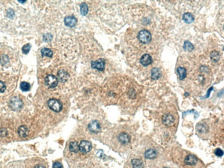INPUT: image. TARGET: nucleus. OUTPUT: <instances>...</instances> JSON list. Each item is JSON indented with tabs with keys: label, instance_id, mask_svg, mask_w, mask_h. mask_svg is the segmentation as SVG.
I'll list each match as a JSON object with an SVG mask.
<instances>
[{
	"label": "nucleus",
	"instance_id": "f257e3e1",
	"mask_svg": "<svg viewBox=\"0 0 224 168\" xmlns=\"http://www.w3.org/2000/svg\"><path fill=\"white\" fill-rule=\"evenodd\" d=\"M138 39L139 41L142 44H148L152 39L151 34L147 30H142V31H139L138 34Z\"/></svg>",
	"mask_w": 224,
	"mask_h": 168
},
{
	"label": "nucleus",
	"instance_id": "f03ea898",
	"mask_svg": "<svg viewBox=\"0 0 224 168\" xmlns=\"http://www.w3.org/2000/svg\"><path fill=\"white\" fill-rule=\"evenodd\" d=\"M48 105L50 108V109L53 110L54 112H59L62 110V104L57 99H51L48 101Z\"/></svg>",
	"mask_w": 224,
	"mask_h": 168
},
{
	"label": "nucleus",
	"instance_id": "7ed1b4c3",
	"mask_svg": "<svg viewBox=\"0 0 224 168\" xmlns=\"http://www.w3.org/2000/svg\"><path fill=\"white\" fill-rule=\"evenodd\" d=\"M162 122L165 125L168 127H170L175 124V116L172 114L166 113L164 114L162 117Z\"/></svg>",
	"mask_w": 224,
	"mask_h": 168
},
{
	"label": "nucleus",
	"instance_id": "20e7f679",
	"mask_svg": "<svg viewBox=\"0 0 224 168\" xmlns=\"http://www.w3.org/2000/svg\"><path fill=\"white\" fill-rule=\"evenodd\" d=\"M45 84L49 88H53L57 86L58 80L55 76L52 75V74H49L45 78Z\"/></svg>",
	"mask_w": 224,
	"mask_h": 168
},
{
	"label": "nucleus",
	"instance_id": "39448f33",
	"mask_svg": "<svg viewBox=\"0 0 224 168\" xmlns=\"http://www.w3.org/2000/svg\"><path fill=\"white\" fill-rule=\"evenodd\" d=\"M79 151L83 154L89 152L92 149V143L88 141H82L79 145Z\"/></svg>",
	"mask_w": 224,
	"mask_h": 168
},
{
	"label": "nucleus",
	"instance_id": "423d86ee",
	"mask_svg": "<svg viewBox=\"0 0 224 168\" xmlns=\"http://www.w3.org/2000/svg\"><path fill=\"white\" fill-rule=\"evenodd\" d=\"M10 107L14 110H20L21 108L22 107L23 103L21 100L17 97H13L12 99L10 101L9 103Z\"/></svg>",
	"mask_w": 224,
	"mask_h": 168
},
{
	"label": "nucleus",
	"instance_id": "0eeeda50",
	"mask_svg": "<svg viewBox=\"0 0 224 168\" xmlns=\"http://www.w3.org/2000/svg\"><path fill=\"white\" fill-rule=\"evenodd\" d=\"M91 67L98 71H103L105 68V61L103 59H99L97 61H94L91 63Z\"/></svg>",
	"mask_w": 224,
	"mask_h": 168
},
{
	"label": "nucleus",
	"instance_id": "6e6552de",
	"mask_svg": "<svg viewBox=\"0 0 224 168\" xmlns=\"http://www.w3.org/2000/svg\"><path fill=\"white\" fill-rule=\"evenodd\" d=\"M88 129L92 133L97 134L101 130V125L97 121H92L88 125Z\"/></svg>",
	"mask_w": 224,
	"mask_h": 168
},
{
	"label": "nucleus",
	"instance_id": "1a4fd4ad",
	"mask_svg": "<svg viewBox=\"0 0 224 168\" xmlns=\"http://www.w3.org/2000/svg\"><path fill=\"white\" fill-rule=\"evenodd\" d=\"M130 136L126 132L120 133L118 136V140L124 145H127L130 142Z\"/></svg>",
	"mask_w": 224,
	"mask_h": 168
},
{
	"label": "nucleus",
	"instance_id": "9d476101",
	"mask_svg": "<svg viewBox=\"0 0 224 168\" xmlns=\"http://www.w3.org/2000/svg\"><path fill=\"white\" fill-rule=\"evenodd\" d=\"M153 62V59L148 54H144L140 59V63L143 66H148Z\"/></svg>",
	"mask_w": 224,
	"mask_h": 168
},
{
	"label": "nucleus",
	"instance_id": "9b49d317",
	"mask_svg": "<svg viewBox=\"0 0 224 168\" xmlns=\"http://www.w3.org/2000/svg\"><path fill=\"white\" fill-rule=\"evenodd\" d=\"M197 162V158L192 154H188L184 159V163L188 165H194Z\"/></svg>",
	"mask_w": 224,
	"mask_h": 168
},
{
	"label": "nucleus",
	"instance_id": "f8f14e48",
	"mask_svg": "<svg viewBox=\"0 0 224 168\" xmlns=\"http://www.w3.org/2000/svg\"><path fill=\"white\" fill-rule=\"evenodd\" d=\"M77 20L74 16H68L65 18L64 23L67 26L69 27H74L77 24Z\"/></svg>",
	"mask_w": 224,
	"mask_h": 168
},
{
	"label": "nucleus",
	"instance_id": "ddd939ff",
	"mask_svg": "<svg viewBox=\"0 0 224 168\" xmlns=\"http://www.w3.org/2000/svg\"><path fill=\"white\" fill-rule=\"evenodd\" d=\"M18 133L20 137H26L28 136V129L26 125H22L19 127L18 129Z\"/></svg>",
	"mask_w": 224,
	"mask_h": 168
},
{
	"label": "nucleus",
	"instance_id": "4468645a",
	"mask_svg": "<svg viewBox=\"0 0 224 168\" xmlns=\"http://www.w3.org/2000/svg\"><path fill=\"white\" fill-rule=\"evenodd\" d=\"M144 156L146 159H155L156 156H157V152L155 150H153V149H149L146 152H145Z\"/></svg>",
	"mask_w": 224,
	"mask_h": 168
},
{
	"label": "nucleus",
	"instance_id": "2eb2a0df",
	"mask_svg": "<svg viewBox=\"0 0 224 168\" xmlns=\"http://www.w3.org/2000/svg\"><path fill=\"white\" fill-rule=\"evenodd\" d=\"M58 76L61 81L64 82L68 79L69 75L66 71H64V70H62V71H60L58 72Z\"/></svg>",
	"mask_w": 224,
	"mask_h": 168
},
{
	"label": "nucleus",
	"instance_id": "dca6fc26",
	"mask_svg": "<svg viewBox=\"0 0 224 168\" xmlns=\"http://www.w3.org/2000/svg\"><path fill=\"white\" fill-rule=\"evenodd\" d=\"M69 150L71 152H74V153H77V152H79V145H78L77 143V142H76V141L71 142L69 145Z\"/></svg>",
	"mask_w": 224,
	"mask_h": 168
},
{
	"label": "nucleus",
	"instance_id": "f3484780",
	"mask_svg": "<svg viewBox=\"0 0 224 168\" xmlns=\"http://www.w3.org/2000/svg\"><path fill=\"white\" fill-rule=\"evenodd\" d=\"M177 73L179 74L180 80H183L185 77H186V74H187L186 70H185V68H181V67L178 68H177Z\"/></svg>",
	"mask_w": 224,
	"mask_h": 168
},
{
	"label": "nucleus",
	"instance_id": "a211bd4d",
	"mask_svg": "<svg viewBox=\"0 0 224 168\" xmlns=\"http://www.w3.org/2000/svg\"><path fill=\"white\" fill-rule=\"evenodd\" d=\"M132 165L133 168H143V164L142 161L140 159H133L132 161Z\"/></svg>",
	"mask_w": 224,
	"mask_h": 168
},
{
	"label": "nucleus",
	"instance_id": "6ab92c4d",
	"mask_svg": "<svg viewBox=\"0 0 224 168\" xmlns=\"http://www.w3.org/2000/svg\"><path fill=\"white\" fill-rule=\"evenodd\" d=\"M41 56L42 57H52L53 55V52L49 48H44L41 50Z\"/></svg>",
	"mask_w": 224,
	"mask_h": 168
},
{
	"label": "nucleus",
	"instance_id": "aec40b11",
	"mask_svg": "<svg viewBox=\"0 0 224 168\" xmlns=\"http://www.w3.org/2000/svg\"><path fill=\"white\" fill-rule=\"evenodd\" d=\"M161 74H160V72L159 71V69L157 68H153L151 72V78L153 79V80H157L159 79L160 77Z\"/></svg>",
	"mask_w": 224,
	"mask_h": 168
},
{
	"label": "nucleus",
	"instance_id": "412c9836",
	"mask_svg": "<svg viewBox=\"0 0 224 168\" xmlns=\"http://www.w3.org/2000/svg\"><path fill=\"white\" fill-rule=\"evenodd\" d=\"M183 20L188 24H191L194 21V17L191 13H185L183 15Z\"/></svg>",
	"mask_w": 224,
	"mask_h": 168
},
{
	"label": "nucleus",
	"instance_id": "4be33fe9",
	"mask_svg": "<svg viewBox=\"0 0 224 168\" xmlns=\"http://www.w3.org/2000/svg\"><path fill=\"white\" fill-rule=\"evenodd\" d=\"M80 11H81V13L83 15H86L88 12V7L87 4L86 3H82L81 4V6H80Z\"/></svg>",
	"mask_w": 224,
	"mask_h": 168
},
{
	"label": "nucleus",
	"instance_id": "5701e85b",
	"mask_svg": "<svg viewBox=\"0 0 224 168\" xmlns=\"http://www.w3.org/2000/svg\"><path fill=\"white\" fill-rule=\"evenodd\" d=\"M20 88L22 89V91H24V92H26V91H28L31 89V86L27 82H22L20 84Z\"/></svg>",
	"mask_w": 224,
	"mask_h": 168
},
{
	"label": "nucleus",
	"instance_id": "b1692460",
	"mask_svg": "<svg viewBox=\"0 0 224 168\" xmlns=\"http://www.w3.org/2000/svg\"><path fill=\"white\" fill-rule=\"evenodd\" d=\"M184 49L185 50L191 51L193 49V46L191 43H190L189 41H185L184 44Z\"/></svg>",
	"mask_w": 224,
	"mask_h": 168
},
{
	"label": "nucleus",
	"instance_id": "393cba45",
	"mask_svg": "<svg viewBox=\"0 0 224 168\" xmlns=\"http://www.w3.org/2000/svg\"><path fill=\"white\" fill-rule=\"evenodd\" d=\"M31 44H26V45H24V47L22 48L23 52H24V54H28V53L29 52V51H30V50H31Z\"/></svg>",
	"mask_w": 224,
	"mask_h": 168
},
{
	"label": "nucleus",
	"instance_id": "a878e982",
	"mask_svg": "<svg viewBox=\"0 0 224 168\" xmlns=\"http://www.w3.org/2000/svg\"><path fill=\"white\" fill-rule=\"evenodd\" d=\"M6 89V86L5 83L2 81H0V93H3Z\"/></svg>",
	"mask_w": 224,
	"mask_h": 168
},
{
	"label": "nucleus",
	"instance_id": "bb28decb",
	"mask_svg": "<svg viewBox=\"0 0 224 168\" xmlns=\"http://www.w3.org/2000/svg\"><path fill=\"white\" fill-rule=\"evenodd\" d=\"M215 154H216L217 156H219V157L222 156H223V150H221V149H219V148H217V150H215Z\"/></svg>",
	"mask_w": 224,
	"mask_h": 168
},
{
	"label": "nucleus",
	"instance_id": "cd10ccee",
	"mask_svg": "<svg viewBox=\"0 0 224 168\" xmlns=\"http://www.w3.org/2000/svg\"><path fill=\"white\" fill-rule=\"evenodd\" d=\"M1 62L2 63V64H6V63H7L8 62V58L6 55H4V56L1 57Z\"/></svg>",
	"mask_w": 224,
	"mask_h": 168
},
{
	"label": "nucleus",
	"instance_id": "c85d7f7f",
	"mask_svg": "<svg viewBox=\"0 0 224 168\" xmlns=\"http://www.w3.org/2000/svg\"><path fill=\"white\" fill-rule=\"evenodd\" d=\"M52 168H63V166L60 162H55L53 163Z\"/></svg>",
	"mask_w": 224,
	"mask_h": 168
},
{
	"label": "nucleus",
	"instance_id": "c756f323",
	"mask_svg": "<svg viewBox=\"0 0 224 168\" xmlns=\"http://www.w3.org/2000/svg\"><path fill=\"white\" fill-rule=\"evenodd\" d=\"M35 168H45L44 166H42L41 165H37V166H35Z\"/></svg>",
	"mask_w": 224,
	"mask_h": 168
}]
</instances>
